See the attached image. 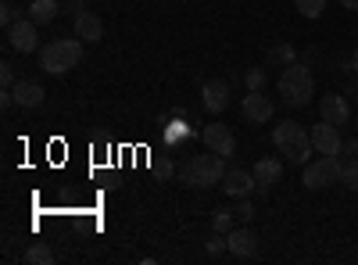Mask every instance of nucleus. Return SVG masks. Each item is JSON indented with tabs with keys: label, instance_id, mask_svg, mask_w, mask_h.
I'll list each match as a JSON object with an SVG mask.
<instances>
[{
	"label": "nucleus",
	"instance_id": "f257e3e1",
	"mask_svg": "<svg viewBox=\"0 0 358 265\" xmlns=\"http://www.w3.org/2000/svg\"><path fill=\"white\" fill-rule=\"evenodd\" d=\"M222 155H215V151H208V155H190V158H183L179 162V180H183L187 187H197V190H212V187H219L222 183V176H226V169H222Z\"/></svg>",
	"mask_w": 358,
	"mask_h": 265
},
{
	"label": "nucleus",
	"instance_id": "f03ea898",
	"mask_svg": "<svg viewBox=\"0 0 358 265\" xmlns=\"http://www.w3.org/2000/svg\"><path fill=\"white\" fill-rule=\"evenodd\" d=\"M273 143L280 147V155L290 165H308V155L315 151V147H312V133L297 119H280V126L273 129Z\"/></svg>",
	"mask_w": 358,
	"mask_h": 265
},
{
	"label": "nucleus",
	"instance_id": "7ed1b4c3",
	"mask_svg": "<svg viewBox=\"0 0 358 265\" xmlns=\"http://www.w3.org/2000/svg\"><path fill=\"white\" fill-rule=\"evenodd\" d=\"M312 94H315V79H312V69L308 65L294 62V65H287L280 72V97H283V104L305 108L312 101Z\"/></svg>",
	"mask_w": 358,
	"mask_h": 265
},
{
	"label": "nucleus",
	"instance_id": "20e7f679",
	"mask_svg": "<svg viewBox=\"0 0 358 265\" xmlns=\"http://www.w3.org/2000/svg\"><path fill=\"white\" fill-rule=\"evenodd\" d=\"M83 62V40H50L40 47V69L47 76H65Z\"/></svg>",
	"mask_w": 358,
	"mask_h": 265
},
{
	"label": "nucleus",
	"instance_id": "39448f33",
	"mask_svg": "<svg viewBox=\"0 0 358 265\" xmlns=\"http://www.w3.org/2000/svg\"><path fill=\"white\" fill-rule=\"evenodd\" d=\"M341 169H344V162H341L337 155H322V158H315V162L305 165L301 183H305L308 190H326V187L341 183Z\"/></svg>",
	"mask_w": 358,
	"mask_h": 265
},
{
	"label": "nucleus",
	"instance_id": "423d86ee",
	"mask_svg": "<svg viewBox=\"0 0 358 265\" xmlns=\"http://www.w3.org/2000/svg\"><path fill=\"white\" fill-rule=\"evenodd\" d=\"M8 43H11V50H18V54H33V50H40L36 22H33V18H18V22L8 29Z\"/></svg>",
	"mask_w": 358,
	"mask_h": 265
},
{
	"label": "nucleus",
	"instance_id": "0eeeda50",
	"mask_svg": "<svg viewBox=\"0 0 358 265\" xmlns=\"http://www.w3.org/2000/svg\"><path fill=\"white\" fill-rule=\"evenodd\" d=\"M201 136H204V147H208V151H215V155H222V158H233V155H236V136H233L229 126L212 122V126H204Z\"/></svg>",
	"mask_w": 358,
	"mask_h": 265
},
{
	"label": "nucleus",
	"instance_id": "6e6552de",
	"mask_svg": "<svg viewBox=\"0 0 358 265\" xmlns=\"http://www.w3.org/2000/svg\"><path fill=\"white\" fill-rule=\"evenodd\" d=\"M241 111H244V119H248L251 126H262V122H273V115H276L273 101H268V97H265L262 90H248V97H244Z\"/></svg>",
	"mask_w": 358,
	"mask_h": 265
},
{
	"label": "nucleus",
	"instance_id": "1a4fd4ad",
	"mask_svg": "<svg viewBox=\"0 0 358 265\" xmlns=\"http://www.w3.org/2000/svg\"><path fill=\"white\" fill-rule=\"evenodd\" d=\"M226 248L233 258H255L258 255V237H255V229L251 226H233L226 233Z\"/></svg>",
	"mask_w": 358,
	"mask_h": 265
},
{
	"label": "nucleus",
	"instance_id": "9d476101",
	"mask_svg": "<svg viewBox=\"0 0 358 265\" xmlns=\"http://www.w3.org/2000/svg\"><path fill=\"white\" fill-rule=\"evenodd\" d=\"M201 97H204V111H212V115H222L229 108V83L222 79H208L201 86Z\"/></svg>",
	"mask_w": 358,
	"mask_h": 265
},
{
	"label": "nucleus",
	"instance_id": "9b49d317",
	"mask_svg": "<svg viewBox=\"0 0 358 265\" xmlns=\"http://www.w3.org/2000/svg\"><path fill=\"white\" fill-rule=\"evenodd\" d=\"M312 147H315L319 155H341L344 151V140H341L337 126L319 122V126H312Z\"/></svg>",
	"mask_w": 358,
	"mask_h": 265
},
{
	"label": "nucleus",
	"instance_id": "f8f14e48",
	"mask_svg": "<svg viewBox=\"0 0 358 265\" xmlns=\"http://www.w3.org/2000/svg\"><path fill=\"white\" fill-rule=\"evenodd\" d=\"M219 187H222L229 197H251V190H258L255 176H251L248 169H226V176H222Z\"/></svg>",
	"mask_w": 358,
	"mask_h": 265
},
{
	"label": "nucleus",
	"instance_id": "ddd939ff",
	"mask_svg": "<svg viewBox=\"0 0 358 265\" xmlns=\"http://www.w3.org/2000/svg\"><path fill=\"white\" fill-rule=\"evenodd\" d=\"M251 176H255V183H258V194L265 197L268 190H273V187L280 183L283 165H280L276 158H258V162H255V169H251Z\"/></svg>",
	"mask_w": 358,
	"mask_h": 265
},
{
	"label": "nucleus",
	"instance_id": "4468645a",
	"mask_svg": "<svg viewBox=\"0 0 358 265\" xmlns=\"http://www.w3.org/2000/svg\"><path fill=\"white\" fill-rule=\"evenodd\" d=\"M11 97H15V104H18V108H25V111H36V108H43V97H47V90H43L40 83L25 79V83H15Z\"/></svg>",
	"mask_w": 358,
	"mask_h": 265
},
{
	"label": "nucleus",
	"instance_id": "2eb2a0df",
	"mask_svg": "<svg viewBox=\"0 0 358 265\" xmlns=\"http://www.w3.org/2000/svg\"><path fill=\"white\" fill-rule=\"evenodd\" d=\"M319 115H322V122H330V126H344L351 119V108L341 94H326L319 101Z\"/></svg>",
	"mask_w": 358,
	"mask_h": 265
},
{
	"label": "nucleus",
	"instance_id": "dca6fc26",
	"mask_svg": "<svg viewBox=\"0 0 358 265\" xmlns=\"http://www.w3.org/2000/svg\"><path fill=\"white\" fill-rule=\"evenodd\" d=\"M76 36H79L83 43H97V40H104V22H101V15H94V11L76 15Z\"/></svg>",
	"mask_w": 358,
	"mask_h": 265
},
{
	"label": "nucleus",
	"instance_id": "f3484780",
	"mask_svg": "<svg viewBox=\"0 0 358 265\" xmlns=\"http://www.w3.org/2000/svg\"><path fill=\"white\" fill-rule=\"evenodd\" d=\"M57 11H62L57 0H33V4H29V18H33L36 25H50L57 18Z\"/></svg>",
	"mask_w": 358,
	"mask_h": 265
},
{
	"label": "nucleus",
	"instance_id": "a211bd4d",
	"mask_svg": "<svg viewBox=\"0 0 358 265\" xmlns=\"http://www.w3.org/2000/svg\"><path fill=\"white\" fill-rule=\"evenodd\" d=\"M22 262L25 265H50L54 262V251H50V244H33V248L22 255Z\"/></svg>",
	"mask_w": 358,
	"mask_h": 265
},
{
	"label": "nucleus",
	"instance_id": "6ab92c4d",
	"mask_svg": "<svg viewBox=\"0 0 358 265\" xmlns=\"http://www.w3.org/2000/svg\"><path fill=\"white\" fill-rule=\"evenodd\" d=\"M294 8H297V15H305V18H322V11H326V0H294Z\"/></svg>",
	"mask_w": 358,
	"mask_h": 265
},
{
	"label": "nucleus",
	"instance_id": "aec40b11",
	"mask_svg": "<svg viewBox=\"0 0 358 265\" xmlns=\"http://www.w3.org/2000/svg\"><path fill=\"white\" fill-rule=\"evenodd\" d=\"M341 183L348 190H358V158H348L344 169H341Z\"/></svg>",
	"mask_w": 358,
	"mask_h": 265
},
{
	"label": "nucleus",
	"instance_id": "412c9836",
	"mask_svg": "<svg viewBox=\"0 0 358 265\" xmlns=\"http://www.w3.org/2000/svg\"><path fill=\"white\" fill-rule=\"evenodd\" d=\"M233 219H236L233 208H219V212L212 215V229H215V233H229V229H233Z\"/></svg>",
	"mask_w": 358,
	"mask_h": 265
},
{
	"label": "nucleus",
	"instance_id": "4be33fe9",
	"mask_svg": "<svg viewBox=\"0 0 358 265\" xmlns=\"http://www.w3.org/2000/svg\"><path fill=\"white\" fill-rule=\"evenodd\" d=\"M233 215H236V222H251V219H255V204H251L248 197H236Z\"/></svg>",
	"mask_w": 358,
	"mask_h": 265
},
{
	"label": "nucleus",
	"instance_id": "5701e85b",
	"mask_svg": "<svg viewBox=\"0 0 358 265\" xmlns=\"http://www.w3.org/2000/svg\"><path fill=\"white\" fill-rule=\"evenodd\" d=\"M268 62H283V65H294V47L290 43H280L268 50Z\"/></svg>",
	"mask_w": 358,
	"mask_h": 265
},
{
	"label": "nucleus",
	"instance_id": "b1692460",
	"mask_svg": "<svg viewBox=\"0 0 358 265\" xmlns=\"http://www.w3.org/2000/svg\"><path fill=\"white\" fill-rule=\"evenodd\" d=\"M18 22V11H15V4H11V0H4V4H0V25H4V29H11Z\"/></svg>",
	"mask_w": 358,
	"mask_h": 265
},
{
	"label": "nucleus",
	"instance_id": "393cba45",
	"mask_svg": "<svg viewBox=\"0 0 358 265\" xmlns=\"http://www.w3.org/2000/svg\"><path fill=\"white\" fill-rule=\"evenodd\" d=\"M244 79H248V90H262L268 76H265V69H248V76H244Z\"/></svg>",
	"mask_w": 358,
	"mask_h": 265
},
{
	"label": "nucleus",
	"instance_id": "a878e982",
	"mask_svg": "<svg viewBox=\"0 0 358 265\" xmlns=\"http://www.w3.org/2000/svg\"><path fill=\"white\" fill-rule=\"evenodd\" d=\"M0 83H4V90H15V72H11V65H8V62L0 65Z\"/></svg>",
	"mask_w": 358,
	"mask_h": 265
},
{
	"label": "nucleus",
	"instance_id": "bb28decb",
	"mask_svg": "<svg viewBox=\"0 0 358 265\" xmlns=\"http://www.w3.org/2000/svg\"><path fill=\"white\" fill-rule=\"evenodd\" d=\"M222 248H226V233H215V237L208 241V255H219Z\"/></svg>",
	"mask_w": 358,
	"mask_h": 265
},
{
	"label": "nucleus",
	"instance_id": "cd10ccee",
	"mask_svg": "<svg viewBox=\"0 0 358 265\" xmlns=\"http://www.w3.org/2000/svg\"><path fill=\"white\" fill-rule=\"evenodd\" d=\"M344 155H348V158L358 155V140H344Z\"/></svg>",
	"mask_w": 358,
	"mask_h": 265
},
{
	"label": "nucleus",
	"instance_id": "c85d7f7f",
	"mask_svg": "<svg viewBox=\"0 0 358 265\" xmlns=\"http://www.w3.org/2000/svg\"><path fill=\"white\" fill-rule=\"evenodd\" d=\"M341 4H344L348 11H358V0H341Z\"/></svg>",
	"mask_w": 358,
	"mask_h": 265
},
{
	"label": "nucleus",
	"instance_id": "c756f323",
	"mask_svg": "<svg viewBox=\"0 0 358 265\" xmlns=\"http://www.w3.org/2000/svg\"><path fill=\"white\" fill-rule=\"evenodd\" d=\"M351 69H355V76H358V50H355V62H351Z\"/></svg>",
	"mask_w": 358,
	"mask_h": 265
}]
</instances>
